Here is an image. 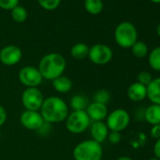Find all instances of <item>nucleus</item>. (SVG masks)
Here are the masks:
<instances>
[{"instance_id": "bb28decb", "label": "nucleus", "mask_w": 160, "mask_h": 160, "mask_svg": "<svg viewBox=\"0 0 160 160\" xmlns=\"http://www.w3.org/2000/svg\"><path fill=\"white\" fill-rule=\"evenodd\" d=\"M19 5V0H0V8L12 11Z\"/></svg>"}, {"instance_id": "2f4dec72", "label": "nucleus", "mask_w": 160, "mask_h": 160, "mask_svg": "<svg viewBox=\"0 0 160 160\" xmlns=\"http://www.w3.org/2000/svg\"><path fill=\"white\" fill-rule=\"evenodd\" d=\"M152 151H153L154 157H156L157 159L160 160V138L155 140V143L153 144Z\"/></svg>"}, {"instance_id": "9b49d317", "label": "nucleus", "mask_w": 160, "mask_h": 160, "mask_svg": "<svg viewBox=\"0 0 160 160\" xmlns=\"http://www.w3.org/2000/svg\"><path fill=\"white\" fill-rule=\"evenodd\" d=\"M21 124L28 130L37 131L44 122L40 111L25 109L20 115Z\"/></svg>"}, {"instance_id": "0eeeda50", "label": "nucleus", "mask_w": 160, "mask_h": 160, "mask_svg": "<svg viewBox=\"0 0 160 160\" xmlns=\"http://www.w3.org/2000/svg\"><path fill=\"white\" fill-rule=\"evenodd\" d=\"M19 81L26 88H38L42 82V76L37 67L25 66L18 73Z\"/></svg>"}, {"instance_id": "39448f33", "label": "nucleus", "mask_w": 160, "mask_h": 160, "mask_svg": "<svg viewBox=\"0 0 160 160\" xmlns=\"http://www.w3.org/2000/svg\"><path fill=\"white\" fill-rule=\"evenodd\" d=\"M114 39L122 48H131L138 39V32L135 26L129 22L121 23L114 31Z\"/></svg>"}, {"instance_id": "a878e982", "label": "nucleus", "mask_w": 160, "mask_h": 160, "mask_svg": "<svg viewBox=\"0 0 160 160\" xmlns=\"http://www.w3.org/2000/svg\"><path fill=\"white\" fill-rule=\"evenodd\" d=\"M152 76L151 74V72H147V71H142L140 72H138V76H137V82L144 85V86H148L152 80Z\"/></svg>"}, {"instance_id": "c9c22d12", "label": "nucleus", "mask_w": 160, "mask_h": 160, "mask_svg": "<svg viewBox=\"0 0 160 160\" xmlns=\"http://www.w3.org/2000/svg\"><path fill=\"white\" fill-rule=\"evenodd\" d=\"M148 160H159V159H157L156 157H152V158H149Z\"/></svg>"}, {"instance_id": "aec40b11", "label": "nucleus", "mask_w": 160, "mask_h": 160, "mask_svg": "<svg viewBox=\"0 0 160 160\" xmlns=\"http://www.w3.org/2000/svg\"><path fill=\"white\" fill-rule=\"evenodd\" d=\"M84 7L90 14L96 15L102 12L103 2L102 0H85Z\"/></svg>"}, {"instance_id": "4c0bfd02", "label": "nucleus", "mask_w": 160, "mask_h": 160, "mask_svg": "<svg viewBox=\"0 0 160 160\" xmlns=\"http://www.w3.org/2000/svg\"><path fill=\"white\" fill-rule=\"evenodd\" d=\"M102 160H103V159H102Z\"/></svg>"}, {"instance_id": "e433bc0d", "label": "nucleus", "mask_w": 160, "mask_h": 160, "mask_svg": "<svg viewBox=\"0 0 160 160\" xmlns=\"http://www.w3.org/2000/svg\"><path fill=\"white\" fill-rule=\"evenodd\" d=\"M1 135H2V134H1V130H0V138H1Z\"/></svg>"}, {"instance_id": "b1692460", "label": "nucleus", "mask_w": 160, "mask_h": 160, "mask_svg": "<svg viewBox=\"0 0 160 160\" xmlns=\"http://www.w3.org/2000/svg\"><path fill=\"white\" fill-rule=\"evenodd\" d=\"M110 98H111L110 92L108 90L101 89V90L97 91L94 93V95H93V102L104 104V105H108V103L110 101Z\"/></svg>"}, {"instance_id": "4be33fe9", "label": "nucleus", "mask_w": 160, "mask_h": 160, "mask_svg": "<svg viewBox=\"0 0 160 160\" xmlns=\"http://www.w3.org/2000/svg\"><path fill=\"white\" fill-rule=\"evenodd\" d=\"M12 18L16 23H24L28 19V12L22 6H17L11 11Z\"/></svg>"}, {"instance_id": "6ab92c4d", "label": "nucleus", "mask_w": 160, "mask_h": 160, "mask_svg": "<svg viewBox=\"0 0 160 160\" xmlns=\"http://www.w3.org/2000/svg\"><path fill=\"white\" fill-rule=\"evenodd\" d=\"M90 102L83 94H75L70 100V107L72 110H86Z\"/></svg>"}, {"instance_id": "f704fd0d", "label": "nucleus", "mask_w": 160, "mask_h": 160, "mask_svg": "<svg viewBox=\"0 0 160 160\" xmlns=\"http://www.w3.org/2000/svg\"><path fill=\"white\" fill-rule=\"evenodd\" d=\"M151 1L153 3H160V0H151Z\"/></svg>"}, {"instance_id": "7ed1b4c3", "label": "nucleus", "mask_w": 160, "mask_h": 160, "mask_svg": "<svg viewBox=\"0 0 160 160\" xmlns=\"http://www.w3.org/2000/svg\"><path fill=\"white\" fill-rule=\"evenodd\" d=\"M72 157L74 160H102V144L92 138L80 141L72 150Z\"/></svg>"}, {"instance_id": "dca6fc26", "label": "nucleus", "mask_w": 160, "mask_h": 160, "mask_svg": "<svg viewBox=\"0 0 160 160\" xmlns=\"http://www.w3.org/2000/svg\"><path fill=\"white\" fill-rule=\"evenodd\" d=\"M144 121L152 126L160 124V106L152 104L147 107L144 110Z\"/></svg>"}, {"instance_id": "7c9ffc66", "label": "nucleus", "mask_w": 160, "mask_h": 160, "mask_svg": "<svg viewBox=\"0 0 160 160\" xmlns=\"http://www.w3.org/2000/svg\"><path fill=\"white\" fill-rule=\"evenodd\" d=\"M7 119H8L7 110L2 105H0V127L5 124V122H7Z\"/></svg>"}, {"instance_id": "20e7f679", "label": "nucleus", "mask_w": 160, "mask_h": 160, "mask_svg": "<svg viewBox=\"0 0 160 160\" xmlns=\"http://www.w3.org/2000/svg\"><path fill=\"white\" fill-rule=\"evenodd\" d=\"M65 126L66 129L72 134H82L87 131L92 123L90 117L86 110H72L66 118Z\"/></svg>"}, {"instance_id": "412c9836", "label": "nucleus", "mask_w": 160, "mask_h": 160, "mask_svg": "<svg viewBox=\"0 0 160 160\" xmlns=\"http://www.w3.org/2000/svg\"><path fill=\"white\" fill-rule=\"evenodd\" d=\"M148 62L153 71L160 72V46L155 47L151 51L148 57Z\"/></svg>"}, {"instance_id": "f3484780", "label": "nucleus", "mask_w": 160, "mask_h": 160, "mask_svg": "<svg viewBox=\"0 0 160 160\" xmlns=\"http://www.w3.org/2000/svg\"><path fill=\"white\" fill-rule=\"evenodd\" d=\"M52 85H53V88L55 89L56 92H58V93L64 94V93L69 92L72 90V81L68 76L62 74V75H60V76H58L53 80Z\"/></svg>"}, {"instance_id": "1a4fd4ad", "label": "nucleus", "mask_w": 160, "mask_h": 160, "mask_svg": "<svg viewBox=\"0 0 160 160\" xmlns=\"http://www.w3.org/2000/svg\"><path fill=\"white\" fill-rule=\"evenodd\" d=\"M21 101L25 109L40 111L44 97L38 88H26L22 93Z\"/></svg>"}, {"instance_id": "2eb2a0df", "label": "nucleus", "mask_w": 160, "mask_h": 160, "mask_svg": "<svg viewBox=\"0 0 160 160\" xmlns=\"http://www.w3.org/2000/svg\"><path fill=\"white\" fill-rule=\"evenodd\" d=\"M147 98L152 104L160 106V77L153 78L147 86Z\"/></svg>"}, {"instance_id": "72a5a7b5", "label": "nucleus", "mask_w": 160, "mask_h": 160, "mask_svg": "<svg viewBox=\"0 0 160 160\" xmlns=\"http://www.w3.org/2000/svg\"><path fill=\"white\" fill-rule=\"evenodd\" d=\"M156 32H157L158 36L160 37V24L158 25V27H157V28H156Z\"/></svg>"}, {"instance_id": "c756f323", "label": "nucleus", "mask_w": 160, "mask_h": 160, "mask_svg": "<svg viewBox=\"0 0 160 160\" xmlns=\"http://www.w3.org/2000/svg\"><path fill=\"white\" fill-rule=\"evenodd\" d=\"M150 136L155 140L160 138V124L152 126L151 131H150Z\"/></svg>"}, {"instance_id": "a211bd4d", "label": "nucleus", "mask_w": 160, "mask_h": 160, "mask_svg": "<svg viewBox=\"0 0 160 160\" xmlns=\"http://www.w3.org/2000/svg\"><path fill=\"white\" fill-rule=\"evenodd\" d=\"M90 47L84 42H77L71 48V56L76 60H82L89 56Z\"/></svg>"}, {"instance_id": "5701e85b", "label": "nucleus", "mask_w": 160, "mask_h": 160, "mask_svg": "<svg viewBox=\"0 0 160 160\" xmlns=\"http://www.w3.org/2000/svg\"><path fill=\"white\" fill-rule=\"evenodd\" d=\"M132 54L138 58H145L148 55V46L143 42H136L131 47Z\"/></svg>"}, {"instance_id": "f257e3e1", "label": "nucleus", "mask_w": 160, "mask_h": 160, "mask_svg": "<svg viewBox=\"0 0 160 160\" xmlns=\"http://www.w3.org/2000/svg\"><path fill=\"white\" fill-rule=\"evenodd\" d=\"M40 113L44 122L54 124L64 122L70 112L69 107L63 99L58 96H49L44 98Z\"/></svg>"}, {"instance_id": "cd10ccee", "label": "nucleus", "mask_w": 160, "mask_h": 160, "mask_svg": "<svg viewBox=\"0 0 160 160\" xmlns=\"http://www.w3.org/2000/svg\"><path fill=\"white\" fill-rule=\"evenodd\" d=\"M108 140L111 144H113V145L119 144L121 142V140H122L121 133L120 132H116V131H109L108 136Z\"/></svg>"}, {"instance_id": "6e6552de", "label": "nucleus", "mask_w": 160, "mask_h": 160, "mask_svg": "<svg viewBox=\"0 0 160 160\" xmlns=\"http://www.w3.org/2000/svg\"><path fill=\"white\" fill-rule=\"evenodd\" d=\"M89 59L95 65H106L109 63L113 58V52L111 48L104 43H96L90 47Z\"/></svg>"}, {"instance_id": "423d86ee", "label": "nucleus", "mask_w": 160, "mask_h": 160, "mask_svg": "<svg viewBox=\"0 0 160 160\" xmlns=\"http://www.w3.org/2000/svg\"><path fill=\"white\" fill-rule=\"evenodd\" d=\"M106 124L109 131L122 132L127 128L130 123V114L123 108H116L108 113L106 118Z\"/></svg>"}, {"instance_id": "ddd939ff", "label": "nucleus", "mask_w": 160, "mask_h": 160, "mask_svg": "<svg viewBox=\"0 0 160 160\" xmlns=\"http://www.w3.org/2000/svg\"><path fill=\"white\" fill-rule=\"evenodd\" d=\"M92 139L98 143H103L108 139L109 130L105 122H92L90 126Z\"/></svg>"}, {"instance_id": "473e14b6", "label": "nucleus", "mask_w": 160, "mask_h": 160, "mask_svg": "<svg viewBox=\"0 0 160 160\" xmlns=\"http://www.w3.org/2000/svg\"><path fill=\"white\" fill-rule=\"evenodd\" d=\"M116 160H133L130 156H127V155H122V156H120L118 157Z\"/></svg>"}, {"instance_id": "f8f14e48", "label": "nucleus", "mask_w": 160, "mask_h": 160, "mask_svg": "<svg viewBox=\"0 0 160 160\" xmlns=\"http://www.w3.org/2000/svg\"><path fill=\"white\" fill-rule=\"evenodd\" d=\"M86 112L92 122H104L108 115V109L107 105L92 102L90 103L86 108Z\"/></svg>"}, {"instance_id": "393cba45", "label": "nucleus", "mask_w": 160, "mask_h": 160, "mask_svg": "<svg viewBox=\"0 0 160 160\" xmlns=\"http://www.w3.org/2000/svg\"><path fill=\"white\" fill-rule=\"evenodd\" d=\"M37 1L40 4V6L44 10L53 11L59 6L61 0H37Z\"/></svg>"}, {"instance_id": "f03ea898", "label": "nucleus", "mask_w": 160, "mask_h": 160, "mask_svg": "<svg viewBox=\"0 0 160 160\" xmlns=\"http://www.w3.org/2000/svg\"><path fill=\"white\" fill-rule=\"evenodd\" d=\"M38 69L43 79L53 81L63 74L66 69V60L59 53H49L42 58Z\"/></svg>"}, {"instance_id": "c85d7f7f", "label": "nucleus", "mask_w": 160, "mask_h": 160, "mask_svg": "<svg viewBox=\"0 0 160 160\" xmlns=\"http://www.w3.org/2000/svg\"><path fill=\"white\" fill-rule=\"evenodd\" d=\"M51 125H52L51 123H48V122H44L43 124L37 130V132H38L40 135H42V137L48 136L49 133H50V131H51Z\"/></svg>"}, {"instance_id": "9d476101", "label": "nucleus", "mask_w": 160, "mask_h": 160, "mask_svg": "<svg viewBox=\"0 0 160 160\" xmlns=\"http://www.w3.org/2000/svg\"><path fill=\"white\" fill-rule=\"evenodd\" d=\"M23 58V52L16 45H7L0 50V62L6 66H14L18 64Z\"/></svg>"}, {"instance_id": "4468645a", "label": "nucleus", "mask_w": 160, "mask_h": 160, "mask_svg": "<svg viewBox=\"0 0 160 160\" xmlns=\"http://www.w3.org/2000/svg\"><path fill=\"white\" fill-rule=\"evenodd\" d=\"M126 93L129 100L138 103L147 98V87L138 82H134L128 87Z\"/></svg>"}]
</instances>
